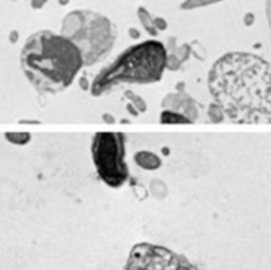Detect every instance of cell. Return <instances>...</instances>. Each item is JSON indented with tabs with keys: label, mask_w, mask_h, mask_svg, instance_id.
I'll use <instances>...</instances> for the list:
<instances>
[{
	"label": "cell",
	"mask_w": 271,
	"mask_h": 270,
	"mask_svg": "<svg viewBox=\"0 0 271 270\" xmlns=\"http://www.w3.org/2000/svg\"><path fill=\"white\" fill-rule=\"evenodd\" d=\"M208 88L224 118L233 123H271V65L248 52L216 60Z\"/></svg>",
	"instance_id": "obj_1"
},
{
	"label": "cell",
	"mask_w": 271,
	"mask_h": 270,
	"mask_svg": "<svg viewBox=\"0 0 271 270\" xmlns=\"http://www.w3.org/2000/svg\"><path fill=\"white\" fill-rule=\"evenodd\" d=\"M20 65L36 90L56 94L72 85L83 66V60L70 40L44 29L26 38Z\"/></svg>",
	"instance_id": "obj_2"
},
{
	"label": "cell",
	"mask_w": 271,
	"mask_h": 270,
	"mask_svg": "<svg viewBox=\"0 0 271 270\" xmlns=\"http://www.w3.org/2000/svg\"><path fill=\"white\" fill-rule=\"evenodd\" d=\"M167 48L156 40L139 42L119 54L90 82L91 94L98 97L122 84H154L166 70Z\"/></svg>",
	"instance_id": "obj_3"
},
{
	"label": "cell",
	"mask_w": 271,
	"mask_h": 270,
	"mask_svg": "<svg viewBox=\"0 0 271 270\" xmlns=\"http://www.w3.org/2000/svg\"><path fill=\"white\" fill-rule=\"evenodd\" d=\"M61 34L78 48L83 65L91 66L109 56L118 33L109 17L98 12L75 9L62 20Z\"/></svg>",
	"instance_id": "obj_4"
},
{
	"label": "cell",
	"mask_w": 271,
	"mask_h": 270,
	"mask_svg": "<svg viewBox=\"0 0 271 270\" xmlns=\"http://www.w3.org/2000/svg\"><path fill=\"white\" fill-rule=\"evenodd\" d=\"M126 138L122 133H97L91 142V156L99 179L111 188H119L130 178L126 164Z\"/></svg>",
	"instance_id": "obj_5"
},
{
	"label": "cell",
	"mask_w": 271,
	"mask_h": 270,
	"mask_svg": "<svg viewBox=\"0 0 271 270\" xmlns=\"http://www.w3.org/2000/svg\"><path fill=\"white\" fill-rule=\"evenodd\" d=\"M135 162L139 167L152 171V170H158L162 166V160L158 155H155L154 152L150 151H139L135 155Z\"/></svg>",
	"instance_id": "obj_6"
},
{
	"label": "cell",
	"mask_w": 271,
	"mask_h": 270,
	"mask_svg": "<svg viewBox=\"0 0 271 270\" xmlns=\"http://www.w3.org/2000/svg\"><path fill=\"white\" fill-rule=\"evenodd\" d=\"M138 17H139L142 25L146 28V30H147L151 36H156V34H158V29H156L154 25V19L151 17L150 12H148L146 8H138Z\"/></svg>",
	"instance_id": "obj_7"
},
{
	"label": "cell",
	"mask_w": 271,
	"mask_h": 270,
	"mask_svg": "<svg viewBox=\"0 0 271 270\" xmlns=\"http://www.w3.org/2000/svg\"><path fill=\"white\" fill-rule=\"evenodd\" d=\"M160 122L171 123V125L172 123H192L184 114L172 110H163L162 115H160Z\"/></svg>",
	"instance_id": "obj_8"
},
{
	"label": "cell",
	"mask_w": 271,
	"mask_h": 270,
	"mask_svg": "<svg viewBox=\"0 0 271 270\" xmlns=\"http://www.w3.org/2000/svg\"><path fill=\"white\" fill-rule=\"evenodd\" d=\"M5 141H8L12 145L24 146L30 141L29 133H5L4 134Z\"/></svg>",
	"instance_id": "obj_9"
},
{
	"label": "cell",
	"mask_w": 271,
	"mask_h": 270,
	"mask_svg": "<svg viewBox=\"0 0 271 270\" xmlns=\"http://www.w3.org/2000/svg\"><path fill=\"white\" fill-rule=\"evenodd\" d=\"M124 95L131 101V105H134V106L136 107V110L139 111V113H143V111L147 110V103H146V101H144L142 97L134 94L131 90L126 91V94Z\"/></svg>",
	"instance_id": "obj_10"
},
{
	"label": "cell",
	"mask_w": 271,
	"mask_h": 270,
	"mask_svg": "<svg viewBox=\"0 0 271 270\" xmlns=\"http://www.w3.org/2000/svg\"><path fill=\"white\" fill-rule=\"evenodd\" d=\"M222 1V0H185L184 3L181 4L183 9H195L199 7H205L209 4H215Z\"/></svg>",
	"instance_id": "obj_11"
},
{
	"label": "cell",
	"mask_w": 271,
	"mask_h": 270,
	"mask_svg": "<svg viewBox=\"0 0 271 270\" xmlns=\"http://www.w3.org/2000/svg\"><path fill=\"white\" fill-rule=\"evenodd\" d=\"M209 118L212 119V122H221L225 119L221 109L216 103H212L211 106H209Z\"/></svg>",
	"instance_id": "obj_12"
},
{
	"label": "cell",
	"mask_w": 271,
	"mask_h": 270,
	"mask_svg": "<svg viewBox=\"0 0 271 270\" xmlns=\"http://www.w3.org/2000/svg\"><path fill=\"white\" fill-rule=\"evenodd\" d=\"M154 25H155V28H156V29L164 30V29H167V25H168V24H167V21L163 19V17H155V19H154Z\"/></svg>",
	"instance_id": "obj_13"
},
{
	"label": "cell",
	"mask_w": 271,
	"mask_h": 270,
	"mask_svg": "<svg viewBox=\"0 0 271 270\" xmlns=\"http://www.w3.org/2000/svg\"><path fill=\"white\" fill-rule=\"evenodd\" d=\"M48 0H30V5L34 8V9H40L45 5V3Z\"/></svg>",
	"instance_id": "obj_14"
},
{
	"label": "cell",
	"mask_w": 271,
	"mask_h": 270,
	"mask_svg": "<svg viewBox=\"0 0 271 270\" xmlns=\"http://www.w3.org/2000/svg\"><path fill=\"white\" fill-rule=\"evenodd\" d=\"M266 17H268L269 27L271 29V0H266Z\"/></svg>",
	"instance_id": "obj_15"
},
{
	"label": "cell",
	"mask_w": 271,
	"mask_h": 270,
	"mask_svg": "<svg viewBox=\"0 0 271 270\" xmlns=\"http://www.w3.org/2000/svg\"><path fill=\"white\" fill-rule=\"evenodd\" d=\"M79 86H81L83 90H87V89H90V82H87L86 78L82 77V78H79Z\"/></svg>",
	"instance_id": "obj_16"
},
{
	"label": "cell",
	"mask_w": 271,
	"mask_h": 270,
	"mask_svg": "<svg viewBox=\"0 0 271 270\" xmlns=\"http://www.w3.org/2000/svg\"><path fill=\"white\" fill-rule=\"evenodd\" d=\"M126 109H127V111L128 113H130V114L131 115H134V117H138V113H139V111L136 110V107L134 106V105H131V103H128L127 106H126Z\"/></svg>",
	"instance_id": "obj_17"
},
{
	"label": "cell",
	"mask_w": 271,
	"mask_h": 270,
	"mask_svg": "<svg viewBox=\"0 0 271 270\" xmlns=\"http://www.w3.org/2000/svg\"><path fill=\"white\" fill-rule=\"evenodd\" d=\"M253 23H254V15H253V13H246L245 16L246 25H253Z\"/></svg>",
	"instance_id": "obj_18"
},
{
	"label": "cell",
	"mask_w": 271,
	"mask_h": 270,
	"mask_svg": "<svg viewBox=\"0 0 271 270\" xmlns=\"http://www.w3.org/2000/svg\"><path fill=\"white\" fill-rule=\"evenodd\" d=\"M128 32H130V36H131L132 38H139L140 37V33L138 29H134V28H130L128 29Z\"/></svg>",
	"instance_id": "obj_19"
},
{
	"label": "cell",
	"mask_w": 271,
	"mask_h": 270,
	"mask_svg": "<svg viewBox=\"0 0 271 270\" xmlns=\"http://www.w3.org/2000/svg\"><path fill=\"white\" fill-rule=\"evenodd\" d=\"M102 119H103V121H105V122H107V123H114V122H115L114 117H111V115L107 114V113H106V114L102 115Z\"/></svg>",
	"instance_id": "obj_20"
},
{
	"label": "cell",
	"mask_w": 271,
	"mask_h": 270,
	"mask_svg": "<svg viewBox=\"0 0 271 270\" xmlns=\"http://www.w3.org/2000/svg\"><path fill=\"white\" fill-rule=\"evenodd\" d=\"M17 37H19V33H17L16 30H12L11 34H9V40H11V42L17 41Z\"/></svg>",
	"instance_id": "obj_21"
},
{
	"label": "cell",
	"mask_w": 271,
	"mask_h": 270,
	"mask_svg": "<svg viewBox=\"0 0 271 270\" xmlns=\"http://www.w3.org/2000/svg\"><path fill=\"white\" fill-rule=\"evenodd\" d=\"M58 3H60L61 5H66V4L69 3V0H58Z\"/></svg>",
	"instance_id": "obj_22"
}]
</instances>
